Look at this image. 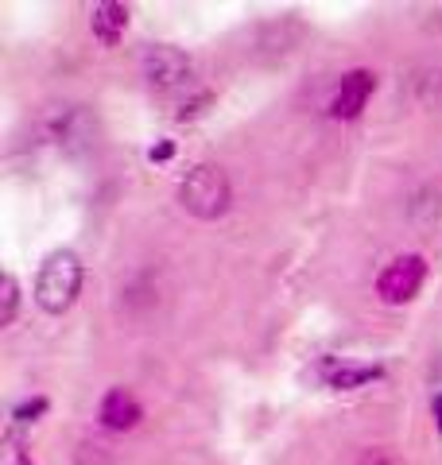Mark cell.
Segmentation results:
<instances>
[{
    "label": "cell",
    "instance_id": "6da1fadb",
    "mask_svg": "<svg viewBox=\"0 0 442 465\" xmlns=\"http://www.w3.org/2000/svg\"><path fill=\"white\" fill-rule=\"evenodd\" d=\"M82 291V260L78 252L70 249H58L43 260L39 268V280H35V302L47 314H63L74 307V299H78Z\"/></svg>",
    "mask_w": 442,
    "mask_h": 465
},
{
    "label": "cell",
    "instance_id": "7a4b0ae2",
    "mask_svg": "<svg viewBox=\"0 0 442 465\" xmlns=\"http://www.w3.org/2000/svg\"><path fill=\"white\" fill-rule=\"evenodd\" d=\"M179 202L186 213H195L198 222H217L233 202L229 174L214 163H198L195 171H186V179L179 183Z\"/></svg>",
    "mask_w": 442,
    "mask_h": 465
},
{
    "label": "cell",
    "instance_id": "3957f363",
    "mask_svg": "<svg viewBox=\"0 0 442 465\" xmlns=\"http://www.w3.org/2000/svg\"><path fill=\"white\" fill-rule=\"evenodd\" d=\"M427 283V260L419 252H407V256H396L392 264L377 275V295L380 302L388 307H404L419 295V287Z\"/></svg>",
    "mask_w": 442,
    "mask_h": 465
},
{
    "label": "cell",
    "instance_id": "277c9868",
    "mask_svg": "<svg viewBox=\"0 0 442 465\" xmlns=\"http://www.w3.org/2000/svg\"><path fill=\"white\" fill-rule=\"evenodd\" d=\"M140 70L159 94H167V90H183V85H190L195 63H190V54L179 51V47H147L144 58H140Z\"/></svg>",
    "mask_w": 442,
    "mask_h": 465
},
{
    "label": "cell",
    "instance_id": "5b68a950",
    "mask_svg": "<svg viewBox=\"0 0 442 465\" xmlns=\"http://www.w3.org/2000/svg\"><path fill=\"white\" fill-rule=\"evenodd\" d=\"M373 90H377L373 70H349V74L337 82L334 97H330V116L334 121H353V116H361V109L368 105Z\"/></svg>",
    "mask_w": 442,
    "mask_h": 465
},
{
    "label": "cell",
    "instance_id": "8992f818",
    "mask_svg": "<svg viewBox=\"0 0 442 465\" xmlns=\"http://www.w3.org/2000/svg\"><path fill=\"white\" fill-rule=\"evenodd\" d=\"M97 419H101V427H109V430H132L144 419V407L128 388H109L97 407Z\"/></svg>",
    "mask_w": 442,
    "mask_h": 465
},
{
    "label": "cell",
    "instance_id": "52a82bcc",
    "mask_svg": "<svg viewBox=\"0 0 442 465\" xmlns=\"http://www.w3.org/2000/svg\"><path fill=\"white\" fill-rule=\"evenodd\" d=\"M90 32L97 35V43H105V47H116V43H121V35L128 32V5H116V0L94 5V12H90Z\"/></svg>",
    "mask_w": 442,
    "mask_h": 465
},
{
    "label": "cell",
    "instance_id": "ba28073f",
    "mask_svg": "<svg viewBox=\"0 0 442 465\" xmlns=\"http://www.w3.org/2000/svg\"><path fill=\"white\" fill-rule=\"evenodd\" d=\"M322 376H326L330 388H342V391H353V388H365L385 376L380 365H349V361H326L322 365Z\"/></svg>",
    "mask_w": 442,
    "mask_h": 465
},
{
    "label": "cell",
    "instance_id": "9c48e42d",
    "mask_svg": "<svg viewBox=\"0 0 442 465\" xmlns=\"http://www.w3.org/2000/svg\"><path fill=\"white\" fill-rule=\"evenodd\" d=\"M0 326H12V318H16V307H20V283H16V275H5L0 280Z\"/></svg>",
    "mask_w": 442,
    "mask_h": 465
},
{
    "label": "cell",
    "instance_id": "30bf717a",
    "mask_svg": "<svg viewBox=\"0 0 442 465\" xmlns=\"http://www.w3.org/2000/svg\"><path fill=\"white\" fill-rule=\"evenodd\" d=\"M357 465H400V458L388 454V450H380V446H373V450H361Z\"/></svg>",
    "mask_w": 442,
    "mask_h": 465
},
{
    "label": "cell",
    "instance_id": "8fae6325",
    "mask_svg": "<svg viewBox=\"0 0 442 465\" xmlns=\"http://www.w3.org/2000/svg\"><path fill=\"white\" fill-rule=\"evenodd\" d=\"M43 411H47V400H27V403H20L16 407V419H20V423H35V415H43Z\"/></svg>",
    "mask_w": 442,
    "mask_h": 465
},
{
    "label": "cell",
    "instance_id": "7c38bea8",
    "mask_svg": "<svg viewBox=\"0 0 442 465\" xmlns=\"http://www.w3.org/2000/svg\"><path fill=\"white\" fill-rule=\"evenodd\" d=\"M431 415H435V427H438V434H442V391L431 400Z\"/></svg>",
    "mask_w": 442,
    "mask_h": 465
},
{
    "label": "cell",
    "instance_id": "4fadbf2b",
    "mask_svg": "<svg viewBox=\"0 0 442 465\" xmlns=\"http://www.w3.org/2000/svg\"><path fill=\"white\" fill-rule=\"evenodd\" d=\"M171 143H159V148H152V159H159V163H164V159H171Z\"/></svg>",
    "mask_w": 442,
    "mask_h": 465
},
{
    "label": "cell",
    "instance_id": "5bb4252c",
    "mask_svg": "<svg viewBox=\"0 0 442 465\" xmlns=\"http://www.w3.org/2000/svg\"><path fill=\"white\" fill-rule=\"evenodd\" d=\"M16 465H32V461H16Z\"/></svg>",
    "mask_w": 442,
    "mask_h": 465
}]
</instances>
